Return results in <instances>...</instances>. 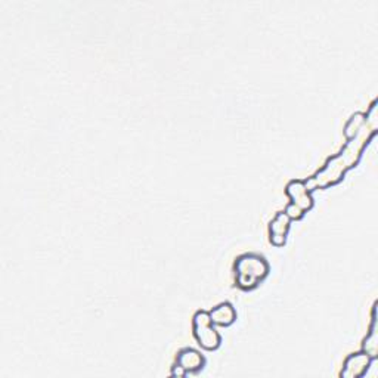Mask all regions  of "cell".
I'll list each match as a JSON object with an SVG mask.
<instances>
[{
	"label": "cell",
	"mask_w": 378,
	"mask_h": 378,
	"mask_svg": "<svg viewBox=\"0 0 378 378\" xmlns=\"http://www.w3.org/2000/svg\"><path fill=\"white\" fill-rule=\"evenodd\" d=\"M365 115L367 120L364 126L351 139H347L344 146L339 151V154L328 157L320 170H316L312 176L305 179L306 187L312 192L315 189H325L340 184L346 173L359 164L364 149L378 132V98L370 103Z\"/></svg>",
	"instance_id": "obj_1"
},
{
	"label": "cell",
	"mask_w": 378,
	"mask_h": 378,
	"mask_svg": "<svg viewBox=\"0 0 378 378\" xmlns=\"http://www.w3.org/2000/svg\"><path fill=\"white\" fill-rule=\"evenodd\" d=\"M232 269L235 285L241 290L250 291L269 275L270 265L263 254L248 251L235 257Z\"/></svg>",
	"instance_id": "obj_2"
},
{
	"label": "cell",
	"mask_w": 378,
	"mask_h": 378,
	"mask_svg": "<svg viewBox=\"0 0 378 378\" xmlns=\"http://www.w3.org/2000/svg\"><path fill=\"white\" fill-rule=\"evenodd\" d=\"M192 334L203 351L215 352L222 344V334L211 322L208 310L199 309L192 316Z\"/></svg>",
	"instance_id": "obj_3"
},
{
	"label": "cell",
	"mask_w": 378,
	"mask_h": 378,
	"mask_svg": "<svg viewBox=\"0 0 378 378\" xmlns=\"http://www.w3.org/2000/svg\"><path fill=\"white\" fill-rule=\"evenodd\" d=\"M372 362L374 359L364 351L353 352L344 359L339 375L341 378H360L368 372L370 367L372 365Z\"/></svg>",
	"instance_id": "obj_4"
},
{
	"label": "cell",
	"mask_w": 378,
	"mask_h": 378,
	"mask_svg": "<svg viewBox=\"0 0 378 378\" xmlns=\"http://www.w3.org/2000/svg\"><path fill=\"white\" fill-rule=\"evenodd\" d=\"M285 194L290 199V203L298 206L303 211L312 210L315 204L312 191L306 187L305 179H291L285 185Z\"/></svg>",
	"instance_id": "obj_5"
},
{
	"label": "cell",
	"mask_w": 378,
	"mask_h": 378,
	"mask_svg": "<svg viewBox=\"0 0 378 378\" xmlns=\"http://www.w3.org/2000/svg\"><path fill=\"white\" fill-rule=\"evenodd\" d=\"M291 219L284 210L277 211V215L270 219L267 231H269V241L275 247H282L286 243V235H289Z\"/></svg>",
	"instance_id": "obj_6"
},
{
	"label": "cell",
	"mask_w": 378,
	"mask_h": 378,
	"mask_svg": "<svg viewBox=\"0 0 378 378\" xmlns=\"http://www.w3.org/2000/svg\"><path fill=\"white\" fill-rule=\"evenodd\" d=\"M175 362L182 367L188 375H196L206 367L204 355L199 349H194V347H184V349H180L176 353Z\"/></svg>",
	"instance_id": "obj_7"
},
{
	"label": "cell",
	"mask_w": 378,
	"mask_h": 378,
	"mask_svg": "<svg viewBox=\"0 0 378 378\" xmlns=\"http://www.w3.org/2000/svg\"><path fill=\"white\" fill-rule=\"evenodd\" d=\"M377 306L378 300H375L371 308V325L367 337L362 340V349L368 353L374 360L378 359V320H377Z\"/></svg>",
	"instance_id": "obj_8"
},
{
	"label": "cell",
	"mask_w": 378,
	"mask_h": 378,
	"mask_svg": "<svg viewBox=\"0 0 378 378\" xmlns=\"http://www.w3.org/2000/svg\"><path fill=\"white\" fill-rule=\"evenodd\" d=\"M211 322L218 327H229L237 321V309L231 301H222L208 310Z\"/></svg>",
	"instance_id": "obj_9"
},
{
	"label": "cell",
	"mask_w": 378,
	"mask_h": 378,
	"mask_svg": "<svg viewBox=\"0 0 378 378\" xmlns=\"http://www.w3.org/2000/svg\"><path fill=\"white\" fill-rule=\"evenodd\" d=\"M365 120H367V115H365L364 111H356V113H353L349 117V120H347V122H346V125H344V130L343 132H344L346 139H351L352 136H355L359 132V129L362 126H364Z\"/></svg>",
	"instance_id": "obj_10"
},
{
	"label": "cell",
	"mask_w": 378,
	"mask_h": 378,
	"mask_svg": "<svg viewBox=\"0 0 378 378\" xmlns=\"http://www.w3.org/2000/svg\"><path fill=\"white\" fill-rule=\"evenodd\" d=\"M284 211H285L286 215H289V218H290L291 220H300V219H303V216L306 215V211H303V210H301L298 206H296V204H293V203L286 204L285 208H284Z\"/></svg>",
	"instance_id": "obj_11"
},
{
	"label": "cell",
	"mask_w": 378,
	"mask_h": 378,
	"mask_svg": "<svg viewBox=\"0 0 378 378\" xmlns=\"http://www.w3.org/2000/svg\"><path fill=\"white\" fill-rule=\"evenodd\" d=\"M170 375H172V377H176V378H184V377H187L188 374H187V371H185L182 367H180L179 364H176V362H175V364H173L172 368H170Z\"/></svg>",
	"instance_id": "obj_12"
}]
</instances>
